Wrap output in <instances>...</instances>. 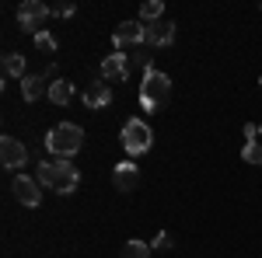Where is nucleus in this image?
<instances>
[{
    "instance_id": "obj_1",
    "label": "nucleus",
    "mask_w": 262,
    "mask_h": 258,
    "mask_svg": "<svg viewBox=\"0 0 262 258\" xmlns=\"http://www.w3.org/2000/svg\"><path fill=\"white\" fill-rule=\"evenodd\" d=\"M35 178H39V185H49V189L60 192V196H70V192L81 185V175H77V168H74L70 160H42Z\"/></svg>"
},
{
    "instance_id": "obj_2",
    "label": "nucleus",
    "mask_w": 262,
    "mask_h": 258,
    "mask_svg": "<svg viewBox=\"0 0 262 258\" xmlns=\"http://www.w3.org/2000/svg\"><path fill=\"white\" fill-rule=\"evenodd\" d=\"M168 98H171V77L161 70H147L140 84V108L143 112H161Z\"/></svg>"
},
{
    "instance_id": "obj_3",
    "label": "nucleus",
    "mask_w": 262,
    "mask_h": 258,
    "mask_svg": "<svg viewBox=\"0 0 262 258\" xmlns=\"http://www.w3.org/2000/svg\"><path fill=\"white\" fill-rule=\"evenodd\" d=\"M81 143H84V129H81V126H74V122H60V126H53L49 136H46L49 154H56L60 160L74 157V154L81 150Z\"/></svg>"
},
{
    "instance_id": "obj_4",
    "label": "nucleus",
    "mask_w": 262,
    "mask_h": 258,
    "mask_svg": "<svg viewBox=\"0 0 262 258\" xmlns=\"http://www.w3.org/2000/svg\"><path fill=\"white\" fill-rule=\"evenodd\" d=\"M150 139H154V133H150V126L143 119H129L122 126V147H126V154H133V157H140V154L150 150Z\"/></svg>"
},
{
    "instance_id": "obj_5",
    "label": "nucleus",
    "mask_w": 262,
    "mask_h": 258,
    "mask_svg": "<svg viewBox=\"0 0 262 258\" xmlns=\"http://www.w3.org/2000/svg\"><path fill=\"white\" fill-rule=\"evenodd\" d=\"M49 14H53V7H49V4H42V0H25V4L18 7L21 28H25V32H35V35L42 32V25L49 21Z\"/></svg>"
},
{
    "instance_id": "obj_6",
    "label": "nucleus",
    "mask_w": 262,
    "mask_h": 258,
    "mask_svg": "<svg viewBox=\"0 0 262 258\" xmlns=\"http://www.w3.org/2000/svg\"><path fill=\"white\" fill-rule=\"evenodd\" d=\"M28 160V150H25V143L14 136H4L0 139V164L7 168V171H18L21 164Z\"/></svg>"
},
{
    "instance_id": "obj_7",
    "label": "nucleus",
    "mask_w": 262,
    "mask_h": 258,
    "mask_svg": "<svg viewBox=\"0 0 262 258\" xmlns=\"http://www.w3.org/2000/svg\"><path fill=\"white\" fill-rule=\"evenodd\" d=\"M143 42L147 45H171L175 42V21H154V25H143Z\"/></svg>"
},
{
    "instance_id": "obj_8",
    "label": "nucleus",
    "mask_w": 262,
    "mask_h": 258,
    "mask_svg": "<svg viewBox=\"0 0 262 258\" xmlns=\"http://www.w3.org/2000/svg\"><path fill=\"white\" fill-rule=\"evenodd\" d=\"M14 196H18V202L21 206H39L42 202V185H39V178H28V175H18L14 178Z\"/></svg>"
},
{
    "instance_id": "obj_9",
    "label": "nucleus",
    "mask_w": 262,
    "mask_h": 258,
    "mask_svg": "<svg viewBox=\"0 0 262 258\" xmlns=\"http://www.w3.org/2000/svg\"><path fill=\"white\" fill-rule=\"evenodd\" d=\"M112 42H116V49L140 45V42H143V21H122V25H116V32H112Z\"/></svg>"
},
{
    "instance_id": "obj_10",
    "label": "nucleus",
    "mask_w": 262,
    "mask_h": 258,
    "mask_svg": "<svg viewBox=\"0 0 262 258\" xmlns=\"http://www.w3.org/2000/svg\"><path fill=\"white\" fill-rule=\"evenodd\" d=\"M101 74H105V80H126L129 77V56H122V53L105 56L101 60Z\"/></svg>"
},
{
    "instance_id": "obj_11",
    "label": "nucleus",
    "mask_w": 262,
    "mask_h": 258,
    "mask_svg": "<svg viewBox=\"0 0 262 258\" xmlns=\"http://www.w3.org/2000/svg\"><path fill=\"white\" fill-rule=\"evenodd\" d=\"M112 181H116V189H119V192H133V189H137V181H140V171H137L129 160H122V164L112 168Z\"/></svg>"
},
{
    "instance_id": "obj_12",
    "label": "nucleus",
    "mask_w": 262,
    "mask_h": 258,
    "mask_svg": "<svg viewBox=\"0 0 262 258\" xmlns=\"http://www.w3.org/2000/svg\"><path fill=\"white\" fill-rule=\"evenodd\" d=\"M42 95H49L46 74H28V77L21 80V98H25V101H39Z\"/></svg>"
},
{
    "instance_id": "obj_13",
    "label": "nucleus",
    "mask_w": 262,
    "mask_h": 258,
    "mask_svg": "<svg viewBox=\"0 0 262 258\" xmlns=\"http://www.w3.org/2000/svg\"><path fill=\"white\" fill-rule=\"evenodd\" d=\"M84 105L88 108H105V105H112V91H108V84H88V91H84Z\"/></svg>"
},
{
    "instance_id": "obj_14",
    "label": "nucleus",
    "mask_w": 262,
    "mask_h": 258,
    "mask_svg": "<svg viewBox=\"0 0 262 258\" xmlns=\"http://www.w3.org/2000/svg\"><path fill=\"white\" fill-rule=\"evenodd\" d=\"M70 98H74V84L70 80H53L49 84V101L53 105H70Z\"/></svg>"
},
{
    "instance_id": "obj_15",
    "label": "nucleus",
    "mask_w": 262,
    "mask_h": 258,
    "mask_svg": "<svg viewBox=\"0 0 262 258\" xmlns=\"http://www.w3.org/2000/svg\"><path fill=\"white\" fill-rule=\"evenodd\" d=\"M4 74H7V77H28V74H25V56H21V53H7V56H4Z\"/></svg>"
},
{
    "instance_id": "obj_16",
    "label": "nucleus",
    "mask_w": 262,
    "mask_h": 258,
    "mask_svg": "<svg viewBox=\"0 0 262 258\" xmlns=\"http://www.w3.org/2000/svg\"><path fill=\"white\" fill-rule=\"evenodd\" d=\"M161 14H164V0H147V4H140V21L143 25L161 21Z\"/></svg>"
},
{
    "instance_id": "obj_17",
    "label": "nucleus",
    "mask_w": 262,
    "mask_h": 258,
    "mask_svg": "<svg viewBox=\"0 0 262 258\" xmlns=\"http://www.w3.org/2000/svg\"><path fill=\"white\" fill-rule=\"evenodd\" d=\"M119 258H150V244H143V241H126Z\"/></svg>"
},
{
    "instance_id": "obj_18",
    "label": "nucleus",
    "mask_w": 262,
    "mask_h": 258,
    "mask_svg": "<svg viewBox=\"0 0 262 258\" xmlns=\"http://www.w3.org/2000/svg\"><path fill=\"white\" fill-rule=\"evenodd\" d=\"M242 157H245V164H262V143H259V139L245 143V147H242Z\"/></svg>"
},
{
    "instance_id": "obj_19",
    "label": "nucleus",
    "mask_w": 262,
    "mask_h": 258,
    "mask_svg": "<svg viewBox=\"0 0 262 258\" xmlns=\"http://www.w3.org/2000/svg\"><path fill=\"white\" fill-rule=\"evenodd\" d=\"M35 49L46 53V56H53V53H56V39H53L49 32H39V35H35Z\"/></svg>"
},
{
    "instance_id": "obj_20",
    "label": "nucleus",
    "mask_w": 262,
    "mask_h": 258,
    "mask_svg": "<svg viewBox=\"0 0 262 258\" xmlns=\"http://www.w3.org/2000/svg\"><path fill=\"white\" fill-rule=\"evenodd\" d=\"M171 248H175V238H171V234H164V230L150 241V251H171Z\"/></svg>"
},
{
    "instance_id": "obj_21",
    "label": "nucleus",
    "mask_w": 262,
    "mask_h": 258,
    "mask_svg": "<svg viewBox=\"0 0 262 258\" xmlns=\"http://www.w3.org/2000/svg\"><path fill=\"white\" fill-rule=\"evenodd\" d=\"M74 11H77V4H56V7H53V14H56V18H70Z\"/></svg>"
},
{
    "instance_id": "obj_22",
    "label": "nucleus",
    "mask_w": 262,
    "mask_h": 258,
    "mask_svg": "<svg viewBox=\"0 0 262 258\" xmlns=\"http://www.w3.org/2000/svg\"><path fill=\"white\" fill-rule=\"evenodd\" d=\"M255 136H259V126L255 122H245V143H252Z\"/></svg>"
},
{
    "instance_id": "obj_23",
    "label": "nucleus",
    "mask_w": 262,
    "mask_h": 258,
    "mask_svg": "<svg viewBox=\"0 0 262 258\" xmlns=\"http://www.w3.org/2000/svg\"><path fill=\"white\" fill-rule=\"evenodd\" d=\"M259 136H262V122H259Z\"/></svg>"
},
{
    "instance_id": "obj_24",
    "label": "nucleus",
    "mask_w": 262,
    "mask_h": 258,
    "mask_svg": "<svg viewBox=\"0 0 262 258\" xmlns=\"http://www.w3.org/2000/svg\"><path fill=\"white\" fill-rule=\"evenodd\" d=\"M259 84H262V77H259Z\"/></svg>"
}]
</instances>
